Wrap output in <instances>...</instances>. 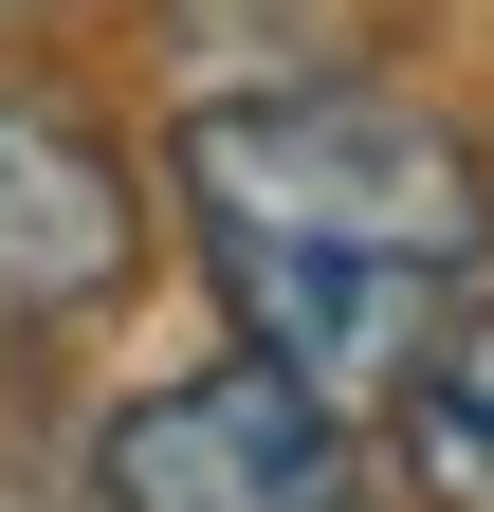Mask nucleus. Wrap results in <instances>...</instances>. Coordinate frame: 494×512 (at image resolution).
<instances>
[{"label": "nucleus", "mask_w": 494, "mask_h": 512, "mask_svg": "<svg viewBox=\"0 0 494 512\" xmlns=\"http://www.w3.org/2000/svg\"><path fill=\"white\" fill-rule=\"evenodd\" d=\"M165 165H183V220H202L238 348L330 384L348 421L403 384V348L494 256V147L385 74H220L165 128Z\"/></svg>", "instance_id": "1"}, {"label": "nucleus", "mask_w": 494, "mask_h": 512, "mask_svg": "<svg viewBox=\"0 0 494 512\" xmlns=\"http://www.w3.org/2000/svg\"><path fill=\"white\" fill-rule=\"evenodd\" d=\"M92 512H366V439L275 348H220V366L147 384V403H110Z\"/></svg>", "instance_id": "2"}, {"label": "nucleus", "mask_w": 494, "mask_h": 512, "mask_svg": "<svg viewBox=\"0 0 494 512\" xmlns=\"http://www.w3.org/2000/svg\"><path fill=\"white\" fill-rule=\"evenodd\" d=\"M147 275V165L110 147L92 92L0 74V330H74Z\"/></svg>", "instance_id": "3"}, {"label": "nucleus", "mask_w": 494, "mask_h": 512, "mask_svg": "<svg viewBox=\"0 0 494 512\" xmlns=\"http://www.w3.org/2000/svg\"><path fill=\"white\" fill-rule=\"evenodd\" d=\"M366 421H385L403 512H494V293H458L440 330L403 348V384H385Z\"/></svg>", "instance_id": "4"}, {"label": "nucleus", "mask_w": 494, "mask_h": 512, "mask_svg": "<svg viewBox=\"0 0 494 512\" xmlns=\"http://www.w3.org/2000/svg\"><path fill=\"white\" fill-rule=\"evenodd\" d=\"M0 19H37V0H0Z\"/></svg>", "instance_id": "5"}]
</instances>
